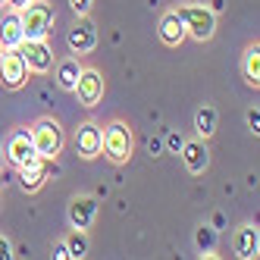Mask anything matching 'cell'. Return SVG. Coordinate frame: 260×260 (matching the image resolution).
Here are the masks:
<instances>
[{"label": "cell", "instance_id": "cell-15", "mask_svg": "<svg viewBox=\"0 0 260 260\" xmlns=\"http://www.w3.org/2000/svg\"><path fill=\"white\" fill-rule=\"evenodd\" d=\"M235 254L245 260H254L260 254V232L254 226H241L235 232Z\"/></svg>", "mask_w": 260, "mask_h": 260}, {"label": "cell", "instance_id": "cell-4", "mask_svg": "<svg viewBox=\"0 0 260 260\" xmlns=\"http://www.w3.org/2000/svg\"><path fill=\"white\" fill-rule=\"evenodd\" d=\"M104 151L119 166L128 163V157H132V132H128L125 122H110L104 128Z\"/></svg>", "mask_w": 260, "mask_h": 260}, {"label": "cell", "instance_id": "cell-2", "mask_svg": "<svg viewBox=\"0 0 260 260\" xmlns=\"http://www.w3.org/2000/svg\"><path fill=\"white\" fill-rule=\"evenodd\" d=\"M31 132V144H35V154L44 157V160H57V154L63 151V128L53 122V119H38Z\"/></svg>", "mask_w": 260, "mask_h": 260}, {"label": "cell", "instance_id": "cell-6", "mask_svg": "<svg viewBox=\"0 0 260 260\" xmlns=\"http://www.w3.org/2000/svg\"><path fill=\"white\" fill-rule=\"evenodd\" d=\"M16 50L22 53V60H25L28 72H47V69L53 66V50L47 47L44 38H25Z\"/></svg>", "mask_w": 260, "mask_h": 260}, {"label": "cell", "instance_id": "cell-13", "mask_svg": "<svg viewBox=\"0 0 260 260\" xmlns=\"http://www.w3.org/2000/svg\"><path fill=\"white\" fill-rule=\"evenodd\" d=\"M182 160L188 166V173H204L210 163V154H207V144L204 141H182Z\"/></svg>", "mask_w": 260, "mask_h": 260}, {"label": "cell", "instance_id": "cell-8", "mask_svg": "<svg viewBox=\"0 0 260 260\" xmlns=\"http://www.w3.org/2000/svg\"><path fill=\"white\" fill-rule=\"evenodd\" d=\"M50 170H53V160H44V157H35V160L22 163L19 166V185H22V191H38L41 185L47 182Z\"/></svg>", "mask_w": 260, "mask_h": 260}, {"label": "cell", "instance_id": "cell-28", "mask_svg": "<svg viewBox=\"0 0 260 260\" xmlns=\"http://www.w3.org/2000/svg\"><path fill=\"white\" fill-rule=\"evenodd\" d=\"M4 182H7V170H4V154H0V188H4Z\"/></svg>", "mask_w": 260, "mask_h": 260}, {"label": "cell", "instance_id": "cell-21", "mask_svg": "<svg viewBox=\"0 0 260 260\" xmlns=\"http://www.w3.org/2000/svg\"><path fill=\"white\" fill-rule=\"evenodd\" d=\"M194 238H198V248L201 251H213V245H216V229L213 226H201Z\"/></svg>", "mask_w": 260, "mask_h": 260}, {"label": "cell", "instance_id": "cell-24", "mask_svg": "<svg viewBox=\"0 0 260 260\" xmlns=\"http://www.w3.org/2000/svg\"><path fill=\"white\" fill-rule=\"evenodd\" d=\"M166 144H170V147H173L176 154L182 151V138H179V135H166Z\"/></svg>", "mask_w": 260, "mask_h": 260}, {"label": "cell", "instance_id": "cell-22", "mask_svg": "<svg viewBox=\"0 0 260 260\" xmlns=\"http://www.w3.org/2000/svg\"><path fill=\"white\" fill-rule=\"evenodd\" d=\"M69 4H72V10H76V16H88L94 0H69Z\"/></svg>", "mask_w": 260, "mask_h": 260}, {"label": "cell", "instance_id": "cell-20", "mask_svg": "<svg viewBox=\"0 0 260 260\" xmlns=\"http://www.w3.org/2000/svg\"><path fill=\"white\" fill-rule=\"evenodd\" d=\"M66 248H69V257L82 260L88 254V238H85V229H72L69 238H66Z\"/></svg>", "mask_w": 260, "mask_h": 260}, {"label": "cell", "instance_id": "cell-10", "mask_svg": "<svg viewBox=\"0 0 260 260\" xmlns=\"http://www.w3.org/2000/svg\"><path fill=\"white\" fill-rule=\"evenodd\" d=\"M94 47H98V28H94V22H91V19H85V16H82V19L76 22V28L69 31V50L82 57V53H91Z\"/></svg>", "mask_w": 260, "mask_h": 260}, {"label": "cell", "instance_id": "cell-19", "mask_svg": "<svg viewBox=\"0 0 260 260\" xmlns=\"http://www.w3.org/2000/svg\"><path fill=\"white\" fill-rule=\"evenodd\" d=\"M245 79H248L254 88L260 85V47H257V44L245 50Z\"/></svg>", "mask_w": 260, "mask_h": 260}, {"label": "cell", "instance_id": "cell-23", "mask_svg": "<svg viewBox=\"0 0 260 260\" xmlns=\"http://www.w3.org/2000/svg\"><path fill=\"white\" fill-rule=\"evenodd\" d=\"M248 125H251L254 135L260 132V113H257V110H248Z\"/></svg>", "mask_w": 260, "mask_h": 260}, {"label": "cell", "instance_id": "cell-11", "mask_svg": "<svg viewBox=\"0 0 260 260\" xmlns=\"http://www.w3.org/2000/svg\"><path fill=\"white\" fill-rule=\"evenodd\" d=\"M7 157L16 166H22V163H28V160L38 157V154H35V144H31V132H28V128H19V132L10 135V141H7Z\"/></svg>", "mask_w": 260, "mask_h": 260}, {"label": "cell", "instance_id": "cell-18", "mask_svg": "<svg viewBox=\"0 0 260 260\" xmlns=\"http://www.w3.org/2000/svg\"><path fill=\"white\" fill-rule=\"evenodd\" d=\"M194 128H198L201 138H210L216 132V110L213 107H201L198 116H194Z\"/></svg>", "mask_w": 260, "mask_h": 260}, {"label": "cell", "instance_id": "cell-5", "mask_svg": "<svg viewBox=\"0 0 260 260\" xmlns=\"http://www.w3.org/2000/svg\"><path fill=\"white\" fill-rule=\"evenodd\" d=\"M0 82H4V88H10V91L22 88L28 82V66H25V60H22L19 50L0 53Z\"/></svg>", "mask_w": 260, "mask_h": 260}, {"label": "cell", "instance_id": "cell-26", "mask_svg": "<svg viewBox=\"0 0 260 260\" xmlns=\"http://www.w3.org/2000/svg\"><path fill=\"white\" fill-rule=\"evenodd\" d=\"M7 257H10V241L0 235V260H7Z\"/></svg>", "mask_w": 260, "mask_h": 260}, {"label": "cell", "instance_id": "cell-29", "mask_svg": "<svg viewBox=\"0 0 260 260\" xmlns=\"http://www.w3.org/2000/svg\"><path fill=\"white\" fill-rule=\"evenodd\" d=\"M4 4H7V0H0V7H4Z\"/></svg>", "mask_w": 260, "mask_h": 260}, {"label": "cell", "instance_id": "cell-9", "mask_svg": "<svg viewBox=\"0 0 260 260\" xmlns=\"http://www.w3.org/2000/svg\"><path fill=\"white\" fill-rule=\"evenodd\" d=\"M76 151H79L85 160H94V157L104 151V128H101L98 122L79 125V132H76Z\"/></svg>", "mask_w": 260, "mask_h": 260}, {"label": "cell", "instance_id": "cell-16", "mask_svg": "<svg viewBox=\"0 0 260 260\" xmlns=\"http://www.w3.org/2000/svg\"><path fill=\"white\" fill-rule=\"evenodd\" d=\"M160 41L163 44H170V47H179L185 41V22L179 19V13H166L163 19H160Z\"/></svg>", "mask_w": 260, "mask_h": 260}, {"label": "cell", "instance_id": "cell-27", "mask_svg": "<svg viewBox=\"0 0 260 260\" xmlns=\"http://www.w3.org/2000/svg\"><path fill=\"white\" fill-rule=\"evenodd\" d=\"M25 4H31V0H7V7H10V10H16V13H19Z\"/></svg>", "mask_w": 260, "mask_h": 260}, {"label": "cell", "instance_id": "cell-3", "mask_svg": "<svg viewBox=\"0 0 260 260\" xmlns=\"http://www.w3.org/2000/svg\"><path fill=\"white\" fill-rule=\"evenodd\" d=\"M179 19L185 22V35H191L198 41H210L216 31V13L207 7H179Z\"/></svg>", "mask_w": 260, "mask_h": 260}, {"label": "cell", "instance_id": "cell-25", "mask_svg": "<svg viewBox=\"0 0 260 260\" xmlns=\"http://www.w3.org/2000/svg\"><path fill=\"white\" fill-rule=\"evenodd\" d=\"M53 257H57V260H69V248H66V241H63V245H57Z\"/></svg>", "mask_w": 260, "mask_h": 260}, {"label": "cell", "instance_id": "cell-12", "mask_svg": "<svg viewBox=\"0 0 260 260\" xmlns=\"http://www.w3.org/2000/svg\"><path fill=\"white\" fill-rule=\"evenodd\" d=\"M94 216H98V201L94 198H88V194L72 198V204H69V222H72V229H88L91 222H94Z\"/></svg>", "mask_w": 260, "mask_h": 260}, {"label": "cell", "instance_id": "cell-17", "mask_svg": "<svg viewBox=\"0 0 260 260\" xmlns=\"http://www.w3.org/2000/svg\"><path fill=\"white\" fill-rule=\"evenodd\" d=\"M79 72H82L79 60H63L60 69H57V85L63 91H72V88H76V82H79Z\"/></svg>", "mask_w": 260, "mask_h": 260}, {"label": "cell", "instance_id": "cell-7", "mask_svg": "<svg viewBox=\"0 0 260 260\" xmlns=\"http://www.w3.org/2000/svg\"><path fill=\"white\" fill-rule=\"evenodd\" d=\"M72 91L79 94L82 107H98L101 98H104V79H101V72L98 69H82L79 72V82H76Z\"/></svg>", "mask_w": 260, "mask_h": 260}, {"label": "cell", "instance_id": "cell-14", "mask_svg": "<svg viewBox=\"0 0 260 260\" xmlns=\"http://www.w3.org/2000/svg\"><path fill=\"white\" fill-rule=\"evenodd\" d=\"M22 44V22H19V13H10L4 16V22H0V47L4 50H16Z\"/></svg>", "mask_w": 260, "mask_h": 260}, {"label": "cell", "instance_id": "cell-1", "mask_svg": "<svg viewBox=\"0 0 260 260\" xmlns=\"http://www.w3.org/2000/svg\"><path fill=\"white\" fill-rule=\"evenodd\" d=\"M53 4L47 0H31L19 10V22H22V41L25 38H47L50 25H53Z\"/></svg>", "mask_w": 260, "mask_h": 260}]
</instances>
